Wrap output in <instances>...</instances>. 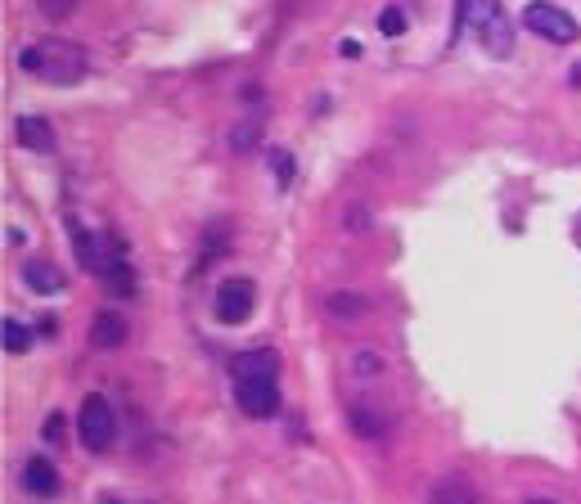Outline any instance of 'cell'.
I'll list each match as a JSON object with an SVG mask.
<instances>
[{
  "label": "cell",
  "mask_w": 581,
  "mask_h": 504,
  "mask_svg": "<svg viewBox=\"0 0 581 504\" xmlns=\"http://www.w3.org/2000/svg\"><path fill=\"white\" fill-rule=\"evenodd\" d=\"M19 63H23V72H32V77H41V81H55V86H73V81L86 77V54L68 41L28 45V50L19 54Z\"/></svg>",
  "instance_id": "6da1fadb"
},
{
  "label": "cell",
  "mask_w": 581,
  "mask_h": 504,
  "mask_svg": "<svg viewBox=\"0 0 581 504\" xmlns=\"http://www.w3.org/2000/svg\"><path fill=\"white\" fill-rule=\"evenodd\" d=\"M469 32L491 59H509L514 54V18L505 14V0H469Z\"/></svg>",
  "instance_id": "7a4b0ae2"
},
{
  "label": "cell",
  "mask_w": 581,
  "mask_h": 504,
  "mask_svg": "<svg viewBox=\"0 0 581 504\" xmlns=\"http://www.w3.org/2000/svg\"><path fill=\"white\" fill-rule=\"evenodd\" d=\"M523 27L536 36H545V41H554V45H572L581 36L577 18H572L568 9L550 5V0H532V5L523 9Z\"/></svg>",
  "instance_id": "3957f363"
},
{
  "label": "cell",
  "mask_w": 581,
  "mask_h": 504,
  "mask_svg": "<svg viewBox=\"0 0 581 504\" xmlns=\"http://www.w3.org/2000/svg\"><path fill=\"white\" fill-rule=\"evenodd\" d=\"M77 432H82V446L86 450H109L113 437H118V419H113L109 401L104 396H86L82 414H77Z\"/></svg>",
  "instance_id": "277c9868"
},
{
  "label": "cell",
  "mask_w": 581,
  "mask_h": 504,
  "mask_svg": "<svg viewBox=\"0 0 581 504\" xmlns=\"http://www.w3.org/2000/svg\"><path fill=\"white\" fill-rule=\"evenodd\" d=\"M235 401L248 419H271L280 410V383L275 378H235Z\"/></svg>",
  "instance_id": "5b68a950"
},
{
  "label": "cell",
  "mask_w": 581,
  "mask_h": 504,
  "mask_svg": "<svg viewBox=\"0 0 581 504\" xmlns=\"http://www.w3.org/2000/svg\"><path fill=\"white\" fill-rule=\"evenodd\" d=\"M253 302H257V288L253 279H226L217 288V320L221 324H244L253 315Z\"/></svg>",
  "instance_id": "8992f818"
},
{
  "label": "cell",
  "mask_w": 581,
  "mask_h": 504,
  "mask_svg": "<svg viewBox=\"0 0 581 504\" xmlns=\"http://www.w3.org/2000/svg\"><path fill=\"white\" fill-rule=\"evenodd\" d=\"M23 491L28 495H41V500H50V495H59V468L50 464V459H28L23 464Z\"/></svg>",
  "instance_id": "52a82bcc"
},
{
  "label": "cell",
  "mask_w": 581,
  "mask_h": 504,
  "mask_svg": "<svg viewBox=\"0 0 581 504\" xmlns=\"http://www.w3.org/2000/svg\"><path fill=\"white\" fill-rule=\"evenodd\" d=\"M23 284H28L32 293L55 297V293H64V270H59L55 261H46V257H32L28 266H23Z\"/></svg>",
  "instance_id": "ba28073f"
},
{
  "label": "cell",
  "mask_w": 581,
  "mask_h": 504,
  "mask_svg": "<svg viewBox=\"0 0 581 504\" xmlns=\"http://www.w3.org/2000/svg\"><path fill=\"white\" fill-rule=\"evenodd\" d=\"M235 378H280V356L271 347H257V351H244L235 356Z\"/></svg>",
  "instance_id": "9c48e42d"
},
{
  "label": "cell",
  "mask_w": 581,
  "mask_h": 504,
  "mask_svg": "<svg viewBox=\"0 0 581 504\" xmlns=\"http://www.w3.org/2000/svg\"><path fill=\"white\" fill-rule=\"evenodd\" d=\"M19 144L32 153H50L55 149V126L46 122V117H19Z\"/></svg>",
  "instance_id": "30bf717a"
},
{
  "label": "cell",
  "mask_w": 581,
  "mask_h": 504,
  "mask_svg": "<svg viewBox=\"0 0 581 504\" xmlns=\"http://www.w3.org/2000/svg\"><path fill=\"white\" fill-rule=\"evenodd\" d=\"M91 342H95V347H104V351H118L122 342H127V320L113 315V311H100V315H95V324H91Z\"/></svg>",
  "instance_id": "8fae6325"
},
{
  "label": "cell",
  "mask_w": 581,
  "mask_h": 504,
  "mask_svg": "<svg viewBox=\"0 0 581 504\" xmlns=\"http://www.w3.org/2000/svg\"><path fill=\"white\" fill-rule=\"evenodd\" d=\"M73 248H77V261H82L86 270H100V275H104V270L113 266V261H104L100 239H95L91 230H82V225H77V221H73Z\"/></svg>",
  "instance_id": "7c38bea8"
},
{
  "label": "cell",
  "mask_w": 581,
  "mask_h": 504,
  "mask_svg": "<svg viewBox=\"0 0 581 504\" xmlns=\"http://www.w3.org/2000/svg\"><path fill=\"white\" fill-rule=\"evenodd\" d=\"M428 504H478V495H473L469 482H460V477H442V482L433 486V495H428Z\"/></svg>",
  "instance_id": "4fadbf2b"
},
{
  "label": "cell",
  "mask_w": 581,
  "mask_h": 504,
  "mask_svg": "<svg viewBox=\"0 0 581 504\" xmlns=\"http://www.w3.org/2000/svg\"><path fill=\"white\" fill-rule=\"evenodd\" d=\"M104 284H109L113 297H131V293H136V275H131L127 261H113V266L104 270Z\"/></svg>",
  "instance_id": "5bb4252c"
},
{
  "label": "cell",
  "mask_w": 581,
  "mask_h": 504,
  "mask_svg": "<svg viewBox=\"0 0 581 504\" xmlns=\"http://www.w3.org/2000/svg\"><path fill=\"white\" fill-rule=\"evenodd\" d=\"M0 342H5V351H10V356H23V351L32 347V333H28V324H19V320H5V329H0Z\"/></svg>",
  "instance_id": "9a60e30c"
},
{
  "label": "cell",
  "mask_w": 581,
  "mask_h": 504,
  "mask_svg": "<svg viewBox=\"0 0 581 504\" xmlns=\"http://www.w3.org/2000/svg\"><path fill=\"white\" fill-rule=\"evenodd\" d=\"M329 311H334V315H365V311H370V302L356 297V293H334V297H329Z\"/></svg>",
  "instance_id": "2e32d148"
},
{
  "label": "cell",
  "mask_w": 581,
  "mask_h": 504,
  "mask_svg": "<svg viewBox=\"0 0 581 504\" xmlns=\"http://www.w3.org/2000/svg\"><path fill=\"white\" fill-rule=\"evenodd\" d=\"M379 32L383 36H401V32H406V14H401V9H383V14H379Z\"/></svg>",
  "instance_id": "e0dca14e"
},
{
  "label": "cell",
  "mask_w": 581,
  "mask_h": 504,
  "mask_svg": "<svg viewBox=\"0 0 581 504\" xmlns=\"http://www.w3.org/2000/svg\"><path fill=\"white\" fill-rule=\"evenodd\" d=\"M271 167H275V176H280V189H289L293 185V162H289V153L271 149Z\"/></svg>",
  "instance_id": "ac0fdd59"
},
{
  "label": "cell",
  "mask_w": 581,
  "mask_h": 504,
  "mask_svg": "<svg viewBox=\"0 0 581 504\" xmlns=\"http://www.w3.org/2000/svg\"><path fill=\"white\" fill-rule=\"evenodd\" d=\"M37 5H41V14L55 18V23H59V18H68V14L77 9V0H37Z\"/></svg>",
  "instance_id": "d6986e66"
},
{
  "label": "cell",
  "mask_w": 581,
  "mask_h": 504,
  "mask_svg": "<svg viewBox=\"0 0 581 504\" xmlns=\"http://www.w3.org/2000/svg\"><path fill=\"white\" fill-rule=\"evenodd\" d=\"M356 374H379V356H374V351H361V356H356Z\"/></svg>",
  "instance_id": "ffe728a7"
},
{
  "label": "cell",
  "mask_w": 581,
  "mask_h": 504,
  "mask_svg": "<svg viewBox=\"0 0 581 504\" xmlns=\"http://www.w3.org/2000/svg\"><path fill=\"white\" fill-rule=\"evenodd\" d=\"M347 225H352V230H365V225H370L365 221V207H352V212H347Z\"/></svg>",
  "instance_id": "44dd1931"
},
{
  "label": "cell",
  "mask_w": 581,
  "mask_h": 504,
  "mask_svg": "<svg viewBox=\"0 0 581 504\" xmlns=\"http://www.w3.org/2000/svg\"><path fill=\"white\" fill-rule=\"evenodd\" d=\"M59 428H64V419H59V414H50V423H46V437H50V441H59V437H64V432H59Z\"/></svg>",
  "instance_id": "7402d4cb"
},
{
  "label": "cell",
  "mask_w": 581,
  "mask_h": 504,
  "mask_svg": "<svg viewBox=\"0 0 581 504\" xmlns=\"http://www.w3.org/2000/svg\"><path fill=\"white\" fill-rule=\"evenodd\" d=\"M464 18H469V0H455V32L464 27Z\"/></svg>",
  "instance_id": "603a6c76"
},
{
  "label": "cell",
  "mask_w": 581,
  "mask_h": 504,
  "mask_svg": "<svg viewBox=\"0 0 581 504\" xmlns=\"http://www.w3.org/2000/svg\"><path fill=\"white\" fill-rule=\"evenodd\" d=\"M527 504H559V500H527Z\"/></svg>",
  "instance_id": "cb8c5ba5"
}]
</instances>
